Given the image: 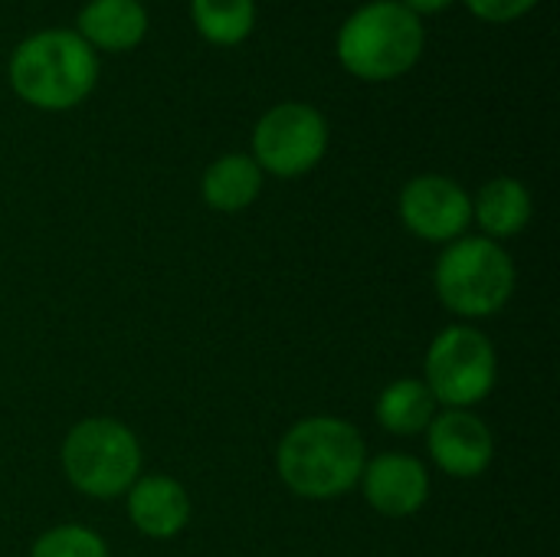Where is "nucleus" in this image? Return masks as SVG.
<instances>
[{
	"label": "nucleus",
	"instance_id": "11",
	"mask_svg": "<svg viewBox=\"0 0 560 557\" xmlns=\"http://www.w3.org/2000/svg\"><path fill=\"white\" fill-rule=\"evenodd\" d=\"M131 525L154 542L177 538L194 512L187 489L171 476H138V483L125 492Z\"/></svg>",
	"mask_w": 560,
	"mask_h": 557
},
{
	"label": "nucleus",
	"instance_id": "10",
	"mask_svg": "<svg viewBox=\"0 0 560 557\" xmlns=\"http://www.w3.org/2000/svg\"><path fill=\"white\" fill-rule=\"evenodd\" d=\"M364 499L374 512L387 519L417 515L430 499V473L417 456L407 453H381L364 463L361 473Z\"/></svg>",
	"mask_w": 560,
	"mask_h": 557
},
{
	"label": "nucleus",
	"instance_id": "17",
	"mask_svg": "<svg viewBox=\"0 0 560 557\" xmlns=\"http://www.w3.org/2000/svg\"><path fill=\"white\" fill-rule=\"evenodd\" d=\"M30 557H108V545L85 525H56L33 542Z\"/></svg>",
	"mask_w": 560,
	"mask_h": 557
},
{
	"label": "nucleus",
	"instance_id": "12",
	"mask_svg": "<svg viewBox=\"0 0 560 557\" xmlns=\"http://www.w3.org/2000/svg\"><path fill=\"white\" fill-rule=\"evenodd\" d=\"M75 33L95 53H128L148 36V10L141 0H89L79 10Z\"/></svg>",
	"mask_w": 560,
	"mask_h": 557
},
{
	"label": "nucleus",
	"instance_id": "18",
	"mask_svg": "<svg viewBox=\"0 0 560 557\" xmlns=\"http://www.w3.org/2000/svg\"><path fill=\"white\" fill-rule=\"evenodd\" d=\"M472 16L486 23H515L538 7V0H466Z\"/></svg>",
	"mask_w": 560,
	"mask_h": 557
},
{
	"label": "nucleus",
	"instance_id": "5",
	"mask_svg": "<svg viewBox=\"0 0 560 557\" xmlns=\"http://www.w3.org/2000/svg\"><path fill=\"white\" fill-rule=\"evenodd\" d=\"M59 463L72 489L108 502L138 483L141 443L135 430L115 417H85L66 433Z\"/></svg>",
	"mask_w": 560,
	"mask_h": 557
},
{
	"label": "nucleus",
	"instance_id": "16",
	"mask_svg": "<svg viewBox=\"0 0 560 557\" xmlns=\"http://www.w3.org/2000/svg\"><path fill=\"white\" fill-rule=\"evenodd\" d=\"M197 33L213 46H240L256 26V0H190Z\"/></svg>",
	"mask_w": 560,
	"mask_h": 557
},
{
	"label": "nucleus",
	"instance_id": "13",
	"mask_svg": "<svg viewBox=\"0 0 560 557\" xmlns=\"http://www.w3.org/2000/svg\"><path fill=\"white\" fill-rule=\"evenodd\" d=\"M532 194L518 177H492L472 197V220L486 240H512L532 223Z\"/></svg>",
	"mask_w": 560,
	"mask_h": 557
},
{
	"label": "nucleus",
	"instance_id": "9",
	"mask_svg": "<svg viewBox=\"0 0 560 557\" xmlns=\"http://www.w3.org/2000/svg\"><path fill=\"white\" fill-rule=\"evenodd\" d=\"M433 463L453 479H476L492 466L495 437L472 410H443L427 427Z\"/></svg>",
	"mask_w": 560,
	"mask_h": 557
},
{
	"label": "nucleus",
	"instance_id": "1",
	"mask_svg": "<svg viewBox=\"0 0 560 557\" xmlns=\"http://www.w3.org/2000/svg\"><path fill=\"white\" fill-rule=\"evenodd\" d=\"M368 446L358 427L341 417H305L279 440V479L308 502L348 496L364 473Z\"/></svg>",
	"mask_w": 560,
	"mask_h": 557
},
{
	"label": "nucleus",
	"instance_id": "6",
	"mask_svg": "<svg viewBox=\"0 0 560 557\" xmlns=\"http://www.w3.org/2000/svg\"><path fill=\"white\" fill-rule=\"evenodd\" d=\"M423 371V384L436 404L446 410H469L492 394L499 381V358L489 335L472 325H450L430 341Z\"/></svg>",
	"mask_w": 560,
	"mask_h": 557
},
{
	"label": "nucleus",
	"instance_id": "3",
	"mask_svg": "<svg viewBox=\"0 0 560 557\" xmlns=\"http://www.w3.org/2000/svg\"><path fill=\"white\" fill-rule=\"evenodd\" d=\"M427 46L423 20L400 0H371L358 7L338 30L335 53L345 72L364 82H390L407 76Z\"/></svg>",
	"mask_w": 560,
	"mask_h": 557
},
{
	"label": "nucleus",
	"instance_id": "14",
	"mask_svg": "<svg viewBox=\"0 0 560 557\" xmlns=\"http://www.w3.org/2000/svg\"><path fill=\"white\" fill-rule=\"evenodd\" d=\"M262 167L253 161V154H223L217 158L200 181V194L210 210L217 213H240L256 204L262 194Z\"/></svg>",
	"mask_w": 560,
	"mask_h": 557
},
{
	"label": "nucleus",
	"instance_id": "19",
	"mask_svg": "<svg viewBox=\"0 0 560 557\" xmlns=\"http://www.w3.org/2000/svg\"><path fill=\"white\" fill-rule=\"evenodd\" d=\"M400 3H404L407 10H413V13L423 20V16H430V13H440V10H446L453 0H400Z\"/></svg>",
	"mask_w": 560,
	"mask_h": 557
},
{
	"label": "nucleus",
	"instance_id": "15",
	"mask_svg": "<svg viewBox=\"0 0 560 557\" xmlns=\"http://www.w3.org/2000/svg\"><path fill=\"white\" fill-rule=\"evenodd\" d=\"M377 423L394 433V437H417L427 433V427L436 417V401L430 394V387L417 378H400L394 384H387L374 404Z\"/></svg>",
	"mask_w": 560,
	"mask_h": 557
},
{
	"label": "nucleus",
	"instance_id": "2",
	"mask_svg": "<svg viewBox=\"0 0 560 557\" xmlns=\"http://www.w3.org/2000/svg\"><path fill=\"white\" fill-rule=\"evenodd\" d=\"M10 89L39 112L82 105L98 82V53L75 30H39L16 43L7 66Z\"/></svg>",
	"mask_w": 560,
	"mask_h": 557
},
{
	"label": "nucleus",
	"instance_id": "7",
	"mask_svg": "<svg viewBox=\"0 0 560 557\" xmlns=\"http://www.w3.org/2000/svg\"><path fill=\"white\" fill-rule=\"evenodd\" d=\"M328 151V121L308 102L272 105L253 128V161L272 177H302Z\"/></svg>",
	"mask_w": 560,
	"mask_h": 557
},
{
	"label": "nucleus",
	"instance_id": "4",
	"mask_svg": "<svg viewBox=\"0 0 560 557\" xmlns=\"http://www.w3.org/2000/svg\"><path fill=\"white\" fill-rule=\"evenodd\" d=\"M440 302L459 318H492L515 292V263L509 250L486 236L453 240L433 269Z\"/></svg>",
	"mask_w": 560,
	"mask_h": 557
},
{
	"label": "nucleus",
	"instance_id": "8",
	"mask_svg": "<svg viewBox=\"0 0 560 557\" xmlns=\"http://www.w3.org/2000/svg\"><path fill=\"white\" fill-rule=\"evenodd\" d=\"M397 207L404 227L427 243L450 246L472 223V197L446 174H420L407 181Z\"/></svg>",
	"mask_w": 560,
	"mask_h": 557
}]
</instances>
